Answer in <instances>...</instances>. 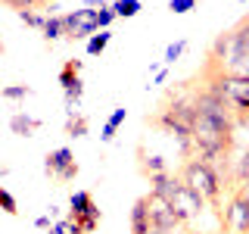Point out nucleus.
I'll list each match as a JSON object with an SVG mask.
<instances>
[{
  "mask_svg": "<svg viewBox=\"0 0 249 234\" xmlns=\"http://www.w3.org/2000/svg\"><path fill=\"white\" fill-rule=\"evenodd\" d=\"M181 181L190 187V191H196L206 203H212V206H221V194H224V178L218 175L215 166H209L206 159H199V156H190V159L181 166Z\"/></svg>",
  "mask_w": 249,
  "mask_h": 234,
  "instance_id": "1",
  "label": "nucleus"
},
{
  "mask_svg": "<svg viewBox=\"0 0 249 234\" xmlns=\"http://www.w3.org/2000/svg\"><path fill=\"white\" fill-rule=\"evenodd\" d=\"M66 19V38L69 41H84L100 31V10L93 6H81V10H72V13H62Z\"/></svg>",
  "mask_w": 249,
  "mask_h": 234,
  "instance_id": "2",
  "label": "nucleus"
},
{
  "mask_svg": "<svg viewBox=\"0 0 249 234\" xmlns=\"http://www.w3.org/2000/svg\"><path fill=\"white\" fill-rule=\"evenodd\" d=\"M44 172H47V178H53V181H59V184L75 181V178H78L75 153L69 150V147H56V150H50L44 156Z\"/></svg>",
  "mask_w": 249,
  "mask_h": 234,
  "instance_id": "3",
  "label": "nucleus"
},
{
  "mask_svg": "<svg viewBox=\"0 0 249 234\" xmlns=\"http://www.w3.org/2000/svg\"><path fill=\"white\" fill-rule=\"evenodd\" d=\"M224 234H249V200L231 191V200L221 206Z\"/></svg>",
  "mask_w": 249,
  "mask_h": 234,
  "instance_id": "4",
  "label": "nucleus"
},
{
  "mask_svg": "<svg viewBox=\"0 0 249 234\" xmlns=\"http://www.w3.org/2000/svg\"><path fill=\"white\" fill-rule=\"evenodd\" d=\"M69 218H72L75 225L88 222V218H93V222L103 218V213H100V206L93 203V194L90 191H75L72 197H69Z\"/></svg>",
  "mask_w": 249,
  "mask_h": 234,
  "instance_id": "5",
  "label": "nucleus"
},
{
  "mask_svg": "<svg viewBox=\"0 0 249 234\" xmlns=\"http://www.w3.org/2000/svg\"><path fill=\"white\" fill-rule=\"evenodd\" d=\"M10 128H13V135H19V137H35L37 131H41V119H37V116H28V113H13Z\"/></svg>",
  "mask_w": 249,
  "mask_h": 234,
  "instance_id": "6",
  "label": "nucleus"
},
{
  "mask_svg": "<svg viewBox=\"0 0 249 234\" xmlns=\"http://www.w3.org/2000/svg\"><path fill=\"white\" fill-rule=\"evenodd\" d=\"M124 119H128V109H124V106H115V109H112V116H109L106 125H103V131H100V140H103V144H112Z\"/></svg>",
  "mask_w": 249,
  "mask_h": 234,
  "instance_id": "7",
  "label": "nucleus"
},
{
  "mask_svg": "<svg viewBox=\"0 0 249 234\" xmlns=\"http://www.w3.org/2000/svg\"><path fill=\"white\" fill-rule=\"evenodd\" d=\"M75 84H81V59H66L59 69V88L69 91Z\"/></svg>",
  "mask_w": 249,
  "mask_h": 234,
  "instance_id": "8",
  "label": "nucleus"
},
{
  "mask_svg": "<svg viewBox=\"0 0 249 234\" xmlns=\"http://www.w3.org/2000/svg\"><path fill=\"white\" fill-rule=\"evenodd\" d=\"M44 41L47 44H53V41H59V38H66V19H62L59 13H47V25H44Z\"/></svg>",
  "mask_w": 249,
  "mask_h": 234,
  "instance_id": "9",
  "label": "nucleus"
},
{
  "mask_svg": "<svg viewBox=\"0 0 249 234\" xmlns=\"http://www.w3.org/2000/svg\"><path fill=\"white\" fill-rule=\"evenodd\" d=\"M66 135L69 137H88V116H81L78 109L66 113Z\"/></svg>",
  "mask_w": 249,
  "mask_h": 234,
  "instance_id": "10",
  "label": "nucleus"
},
{
  "mask_svg": "<svg viewBox=\"0 0 249 234\" xmlns=\"http://www.w3.org/2000/svg\"><path fill=\"white\" fill-rule=\"evenodd\" d=\"M35 88H28V84H6L3 91H0V97L6 100V103H16V100H28Z\"/></svg>",
  "mask_w": 249,
  "mask_h": 234,
  "instance_id": "11",
  "label": "nucleus"
},
{
  "mask_svg": "<svg viewBox=\"0 0 249 234\" xmlns=\"http://www.w3.org/2000/svg\"><path fill=\"white\" fill-rule=\"evenodd\" d=\"M16 16H19V22H25L35 31H44V25H47V13H41V10H19Z\"/></svg>",
  "mask_w": 249,
  "mask_h": 234,
  "instance_id": "12",
  "label": "nucleus"
},
{
  "mask_svg": "<svg viewBox=\"0 0 249 234\" xmlns=\"http://www.w3.org/2000/svg\"><path fill=\"white\" fill-rule=\"evenodd\" d=\"M112 10L119 19H134L140 13V0H112Z\"/></svg>",
  "mask_w": 249,
  "mask_h": 234,
  "instance_id": "13",
  "label": "nucleus"
},
{
  "mask_svg": "<svg viewBox=\"0 0 249 234\" xmlns=\"http://www.w3.org/2000/svg\"><path fill=\"white\" fill-rule=\"evenodd\" d=\"M109 41H112V31H97V35L88 41V57H100V53L109 47Z\"/></svg>",
  "mask_w": 249,
  "mask_h": 234,
  "instance_id": "14",
  "label": "nucleus"
},
{
  "mask_svg": "<svg viewBox=\"0 0 249 234\" xmlns=\"http://www.w3.org/2000/svg\"><path fill=\"white\" fill-rule=\"evenodd\" d=\"M187 44H190L187 38H181V41H175V44H168V50H165V59H162V62H165V66H175V62L184 57Z\"/></svg>",
  "mask_w": 249,
  "mask_h": 234,
  "instance_id": "15",
  "label": "nucleus"
},
{
  "mask_svg": "<svg viewBox=\"0 0 249 234\" xmlns=\"http://www.w3.org/2000/svg\"><path fill=\"white\" fill-rule=\"evenodd\" d=\"M0 206H3L6 215H19V203H16V197L6 191V187H0Z\"/></svg>",
  "mask_w": 249,
  "mask_h": 234,
  "instance_id": "16",
  "label": "nucleus"
},
{
  "mask_svg": "<svg viewBox=\"0 0 249 234\" xmlns=\"http://www.w3.org/2000/svg\"><path fill=\"white\" fill-rule=\"evenodd\" d=\"M50 234H84V231L66 215V218H56V225H53V231H50Z\"/></svg>",
  "mask_w": 249,
  "mask_h": 234,
  "instance_id": "17",
  "label": "nucleus"
},
{
  "mask_svg": "<svg viewBox=\"0 0 249 234\" xmlns=\"http://www.w3.org/2000/svg\"><path fill=\"white\" fill-rule=\"evenodd\" d=\"M193 6H196V0H171V3H168V10L175 13V16H184V13H190Z\"/></svg>",
  "mask_w": 249,
  "mask_h": 234,
  "instance_id": "18",
  "label": "nucleus"
},
{
  "mask_svg": "<svg viewBox=\"0 0 249 234\" xmlns=\"http://www.w3.org/2000/svg\"><path fill=\"white\" fill-rule=\"evenodd\" d=\"M233 31H237V35H240V41H243V44L249 47V16H243V19H240L237 25H233Z\"/></svg>",
  "mask_w": 249,
  "mask_h": 234,
  "instance_id": "19",
  "label": "nucleus"
},
{
  "mask_svg": "<svg viewBox=\"0 0 249 234\" xmlns=\"http://www.w3.org/2000/svg\"><path fill=\"white\" fill-rule=\"evenodd\" d=\"M3 3L10 6V10H16V13H19V10H35V6H31V0H3Z\"/></svg>",
  "mask_w": 249,
  "mask_h": 234,
  "instance_id": "20",
  "label": "nucleus"
},
{
  "mask_svg": "<svg viewBox=\"0 0 249 234\" xmlns=\"http://www.w3.org/2000/svg\"><path fill=\"white\" fill-rule=\"evenodd\" d=\"M165 78H168V66H165V69H159V72H156V81H153V84H165Z\"/></svg>",
  "mask_w": 249,
  "mask_h": 234,
  "instance_id": "21",
  "label": "nucleus"
},
{
  "mask_svg": "<svg viewBox=\"0 0 249 234\" xmlns=\"http://www.w3.org/2000/svg\"><path fill=\"white\" fill-rule=\"evenodd\" d=\"M237 194H240V197H246V200H249V178H246L243 184H237Z\"/></svg>",
  "mask_w": 249,
  "mask_h": 234,
  "instance_id": "22",
  "label": "nucleus"
},
{
  "mask_svg": "<svg viewBox=\"0 0 249 234\" xmlns=\"http://www.w3.org/2000/svg\"><path fill=\"white\" fill-rule=\"evenodd\" d=\"M47 3H50V0H31V6H35V10H37V6H47Z\"/></svg>",
  "mask_w": 249,
  "mask_h": 234,
  "instance_id": "23",
  "label": "nucleus"
},
{
  "mask_svg": "<svg viewBox=\"0 0 249 234\" xmlns=\"http://www.w3.org/2000/svg\"><path fill=\"white\" fill-rule=\"evenodd\" d=\"M240 3H249V0H240Z\"/></svg>",
  "mask_w": 249,
  "mask_h": 234,
  "instance_id": "24",
  "label": "nucleus"
}]
</instances>
